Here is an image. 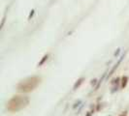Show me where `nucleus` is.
I'll use <instances>...</instances> for the list:
<instances>
[{
    "mask_svg": "<svg viewBox=\"0 0 129 116\" xmlns=\"http://www.w3.org/2000/svg\"><path fill=\"white\" fill-rule=\"evenodd\" d=\"M123 116H124V115H123Z\"/></svg>",
    "mask_w": 129,
    "mask_h": 116,
    "instance_id": "nucleus-7",
    "label": "nucleus"
},
{
    "mask_svg": "<svg viewBox=\"0 0 129 116\" xmlns=\"http://www.w3.org/2000/svg\"><path fill=\"white\" fill-rule=\"evenodd\" d=\"M127 79H128V78H127L126 77H122L123 83H121V86H122V87H125V85H126V83H127Z\"/></svg>",
    "mask_w": 129,
    "mask_h": 116,
    "instance_id": "nucleus-4",
    "label": "nucleus"
},
{
    "mask_svg": "<svg viewBox=\"0 0 129 116\" xmlns=\"http://www.w3.org/2000/svg\"><path fill=\"white\" fill-rule=\"evenodd\" d=\"M86 116H90V113H88V114H87Z\"/></svg>",
    "mask_w": 129,
    "mask_h": 116,
    "instance_id": "nucleus-6",
    "label": "nucleus"
},
{
    "mask_svg": "<svg viewBox=\"0 0 129 116\" xmlns=\"http://www.w3.org/2000/svg\"><path fill=\"white\" fill-rule=\"evenodd\" d=\"M83 80H84V78H80V79H79V80H78L77 84H75V85H74V89H77L78 87H79V86H80V85H81V83H82V82H83Z\"/></svg>",
    "mask_w": 129,
    "mask_h": 116,
    "instance_id": "nucleus-3",
    "label": "nucleus"
},
{
    "mask_svg": "<svg viewBox=\"0 0 129 116\" xmlns=\"http://www.w3.org/2000/svg\"><path fill=\"white\" fill-rule=\"evenodd\" d=\"M29 103V99L26 96H18L13 97L7 103V108L11 112H17L19 110L23 109L24 107L27 106V104Z\"/></svg>",
    "mask_w": 129,
    "mask_h": 116,
    "instance_id": "nucleus-1",
    "label": "nucleus"
},
{
    "mask_svg": "<svg viewBox=\"0 0 129 116\" xmlns=\"http://www.w3.org/2000/svg\"><path fill=\"white\" fill-rule=\"evenodd\" d=\"M40 77H30L25 78L24 80L20 81L18 84V90L22 93H28L33 91L39 84H40Z\"/></svg>",
    "mask_w": 129,
    "mask_h": 116,
    "instance_id": "nucleus-2",
    "label": "nucleus"
},
{
    "mask_svg": "<svg viewBox=\"0 0 129 116\" xmlns=\"http://www.w3.org/2000/svg\"><path fill=\"white\" fill-rule=\"evenodd\" d=\"M47 58H48V55L44 56V57H43V59H42V61H41V62L39 63V65H42V64H43V63H44V61H46V60H47Z\"/></svg>",
    "mask_w": 129,
    "mask_h": 116,
    "instance_id": "nucleus-5",
    "label": "nucleus"
}]
</instances>
